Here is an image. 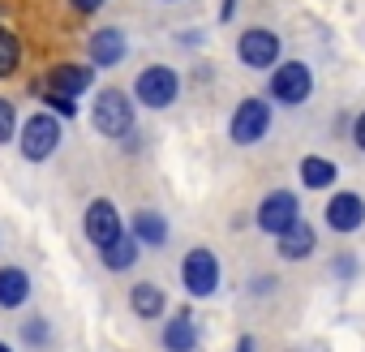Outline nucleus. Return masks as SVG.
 Segmentation results:
<instances>
[{"label": "nucleus", "instance_id": "1", "mask_svg": "<svg viewBox=\"0 0 365 352\" xmlns=\"http://www.w3.org/2000/svg\"><path fill=\"white\" fill-rule=\"evenodd\" d=\"M314 95V73L305 61H284L271 69V99L284 108H301Z\"/></svg>", "mask_w": 365, "mask_h": 352}, {"label": "nucleus", "instance_id": "2", "mask_svg": "<svg viewBox=\"0 0 365 352\" xmlns=\"http://www.w3.org/2000/svg\"><path fill=\"white\" fill-rule=\"evenodd\" d=\"M91 125L103 133V138H125L133 129V99L125 90H103L91 108Z\"/></svg>", "mask_w": 365, "mask_h": 352}, {"label": "nucleus", "instance_id": "3", "mask_svg": "<svg viewBox=\"0 0 365 352\" xmlns=\"http://www.w3.org/2000/svg\"><path fill=\"white\" fill-rule=\"evenodd\" d=\"M176 95H180V78H176V69H168V65H150V69H142L138 82H133V99L146 103V108H155V112H159V108H172Z\"/></svg>", "mask_w": 365, "mask_h": 352}, {"label": "nucleus", "instance_id": "4", "mask_svg": "<svg viewBox=\"0 0 365 352\" xmlns=\"http://www.w3.org/2000/svg\"><path fill=\"white\" fill-rule=\"evenodd\" d=\"M18 146H22V155H26L31 163H43V159L61 146V120H56L52 112H35V116H26V120H22V138H18Z\"/></svg>", "mask_w": 365, "mask_h": 352}, {"label": "nucleus", "instance_id": "5", "mask_svg": "<svg viewBox=\"0 0 365 352\" xmlns=\"http://www.w3.org/2000/svg\"><path fill=\"white\" fill-rule=\"evenodd\" d=\"M232 142L237 146H254L271 133V103L267 99H241L237 112H232V125H228Z\"/></svg>", "mask_w": 365, "mask_h": 352}, {"label": "nucleus", "instance_id": "6", "mask_svg": "<svg viewBox=\"0 0 365 352\" xmlns=\"http://www.w3.org/2000/svg\"><path fill=\"white\" fill-rule=\"evenodd\" d=\"M180 284L190 296H211L220 288V258L211 249H190L180 258Z\"/></svg>", "mask_w": 365, "mask_h": 352}, {"label": "nucleus", "instance_id": "7", "mask_svg": "<svg viewBox=\"0 0 365 352\" xmlns=\"http://www.w3.org/2000/svg\"><path fill=\"white\" fill-rule=\"evenodd\" d=\"M237 56L245 69H275L279 65V35L267 26H250L237 39Z\"/></svg>", "mask_w": 365, "mask_h": 352}, {"label": "nucleus", "instance_id": "8", "mask_svg": "<svg viewBox=\"0 0 365 352\" xmlns=\"http://www.w3.org/2000/svg\"><path fill=\"white\" fill-rule=\"evenodd\" d=\"M297 219H301V202H297V194H288V190H275V194H267V198L258 202V228L271 232V237L288 232Z\"/></svg>", "mask_w": 365, "mask_h": 352}, {"label": "nucleus", "instance_id": "9", "mask_svg": "<svg viewBox=\"0 0 365 352\" xmlns=\"http://www.w3.org/2000/svg\"><path fill=\"white\" fill-rule=\"evenodd\" d=\"M82 228H86L91 245H99V249H108V245H112V241L125 232V224H120V211H116L108 198H95V202H91V211H86Z\"/></svg>", "mask_w": 365, "mask_h": 352}, {"label": "nucleus", "instance_id": "10", "mask_svg": "<svg viewBox=\"0 0 365 352\" xmlns=\"http://www.w3.org/2000/svg\"><path fill=\"white\" fill-rule=\"evenodd\" d=\"M361 224H365V198H361V194L344 190V194H335V198L327 202V228H331V232L348 237V232H356Z\"/></svg>", "mask_w": 365, "mask_h": 352}, {"label": "nucleus", "instance_id": "11", "mask_svg": "<svg viewBox=\"0 0 365 352\" xmlns=\"http://www.w3.org/2000/svg\"><path fill=\"white\" fill-rule=\"evenodd\" d=\"M91 82H95V65H56L48 73V90L69 95V99H78L82 90H91Z\"/></svg>", "mask_w": 365, "mask_h": 352}, {"label": "nucleus", "instance_id": "12", "mask_svg": "<svg viewBox=\"0 0 365 352\" xmlns=\"http://www.w3.org/2000/svg\"><path fill=\"white\" fill-rule=\"evenodd\" d=\"M125 61V31L116 26H103L91 35V65L95 69H108V65H120Z\"/></svg>", "mask_w": 365, "mask_h": 352}, {"label": "nucleus", "instance_id": "13", "mask_svg": "<svg viewBox=\"0 0 365 352\" xmlns=\"http://www.w3.org/2000/svg\"><path fill=\"white\" fill-rule=\"evenodd\" d=\"M314 241H318V237H314V224H301V219H297L288 232H279V237H275V245H279V258H288V262H301V258H309V254H314Z\"/></svg>", "mask_w": 365, "mask_h": 352}, {"label": "nucleus", "instance_id": "14", "mask_svg": "<svg viewBox=\"0 0 365 352\" xmlns=\"http://www.w3.org/2000/svg\"><path fill=\"white\" fill-rule=\"evenodd\" d=\"M163 348L168 352H194L198 348V326H194V314L180 309L168 326H163Z\"/></svg>", "mask_w": 365, "mask_h": 352}, {"label": "nucleus", "instance_id": "15", "mask_svg": "<svg viewBox=\"0 0 365 352\" xmlns=\"http://www.w3.org/2000/svg\"><path fill=\"white\" fill-rule=\"evenodd\" d=\"M31 296V279L18 266H0V309H22Z\"/></svg>", "mask_w": 365, "mask_h": 352}, {"label": "nucleus", "instance_id": "16", "mask_svg": "<svg viewBox=\"0 0 365 352\" xmlns=\"http://www.w3.org/2000/svg\"><path fill=\"white\" fill-rule=\"evenodd\" d=\"M335 176H339V167L331 159H322V155H305L301 159V181H305V190H331Z\"/></svg>", "mask_w": 365, "mask_h": 352}, {"label": "nucleus", "instance_id": "17", "mask_svg": "<svg viewBox=\"0 0 365 352\" xmlns=\"http://www.w3.org/2000/svg\"><path fill=\"white\" fill-rule=\"evenodd\" d=\"M138 245H142V241H138L133 232H120L108 249H99V254H103V266H108V271H129V266L138 262Z\"/></svg>", "mask_w": 365, "mask_h": 352}, {"label": "nucleus", "instance_id": "18", "mask_svg": "<svg viewBox=\"0 0 365 352\" xmlns=\"http://www.w3.org/2000/svg\"><path fill=\"white\" fill-rule=\"evenodd\" d=\"M129 232H133L142 245H163V241H168V219H163V215H155V211H138Z\"/></svg>", "mask_w": 365, "mask_h": 352}, {"label": "nucleus", "instance_id": "19", "mask_svg": "<svg viewBox=\"0 0 365 352\" xmlns=\"http://www.w3.org/2000/svg\"><path fill=\"white\" fill-rule=\"evenodd\" d=\"M129 305H133L138 318H159L168 301H163V288H159V284H138V288L129 292Z\"/></svg>", "mask_w": 365, "mask_h": 352}, {"label": "nucleus", "instance_id": "20", "mask_svg": "<svg viewBox=\"0 0 365 352\" xmlns=\"http://www.w3.org/2000/svg\"><path fill=\"white\" fill-rule=\"evenodd\" d=\"M18 39L9 35V31H0V78H9L14 69H18Z\"/></svg>", "mask_w": 365, "mask_h": 352}, {"label": "nucleus", "instance_id": "21", "mask_svg": "<svg viewBox=\"0 0 365 352\" xmlns=\"http://www.w3.org/2000/svg\"><path fill=\"white\" fill-rule=\"evenodd\" d=\"M14 133H18V112L9 99H0V142H9Z\"/></svg>", "mask_w": 365, "mask_h": 352}, {"label": "nucleus", "instance_id": "22", "mask_svg": "<svg viewBox=\"0 0 365 352\" xmlns=\"http://www.w3.org/2000/svg\"><path fill=\"white\" fill-rule=\"evenodd\" d=\"M22 339L35 343V348H43V343H48V322H43V318H31V322L22 326Z\"/></svg>", "mask_w": 365, "mask_h": 352}, {"label": "nucleus", "instance_id": "23", "mask_svg": "<svg viewBox=\"0 0 365 352\" xmlns=\"http://www.w3.org/2000/svg\"><path fill=\"white\" fill-rule=\"evenodd\" d=\"M39 90H43V86H39ZM43 103H48V108H56L61 116H73V112H78V103H73L69 95H56V90H43Z\"/></svg>", "mask_w": 365, "mask_h": 352}, {"label": "nucleus", "instance_id": "24", "mask_svg": "<svg viewBox=\"0 0 365 352\" xmlns=\"http://www.w3.org/2000/svg\"><path fill=\"white\" fill-rule=\"evenodd\" d=\"M352 142H356V146L365 150V112H361V116L352 120Z\"/></svg>", "mask_w": 365, "mask_h": 352}, {"label": "nucleus", "instance_id": "25", "mask_svg": "<svg viewBox=\"0 0 365 352\" xmlns=\"http://www.w3.org/2000/svg\"><path fill=\"white\" fill-rule=\"evenodd\" d=\"M73 9H82V14H95V9H103V0H73Z\"/></svg>", "mask_w": 365, "mask_h": 352}, {"label": "nucleus", "instance_id": "26", "mask_svg": "<svg viewBox=\"0 0 365 352\" xmlns=\"http://www.w3.org/2000/svg\"><path fill=\"white\" fill-rule=\"evenodd\" d=\"M352 266H356V258H335V275H352Z\"/></svg>", "mask_w": 365, "mask_h": 352}, {"label": "nucleus", "instance_id": "27", "mask_svg": "<svg viewBox=\"0 0 365 352\" xmlns=\"http://www.w3.org/2000/svg\"><path fill=\"white\" fill-rule=\"evenodd\" d=\"M237 352H254V335H241V343H237Z\"/></svg>", "mask_w": 365, "mask_h": 352}, {"label": "nucleus", "instance_id": "28", "mask_svg": "<svg viewBox=\"0 0 365 352\" xmlns=\"http://www.w3.org/2000/svg\"><path fill=\"white\" fill-rule=\"evenodd\" d=\"M0 352H14V348H5V343H0Z\"/></svg>", "mask_w": 365, "mask_h": 352}]
</instances>
